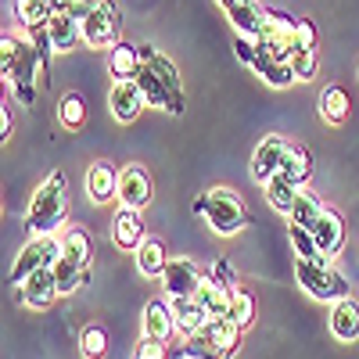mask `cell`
Here are the masks:
<instances>
[{
	"label": "cell",
	"mask_w": 359,
	"mask_h": 359,
	"mask_svg": "<svg viewBox=\"0 0 359 359\" xmlns=\"http://www.w3.org/2000/svg\"><path fill=\"white\" fill-rule=\"evenodd\" d=\"M0 69H4V79L11 83L15 97L22 104H33L36 101V79L40 90L50 83V69H47V57L22 36H0Z\"/></svg>",
	"instance_id": "6da1fadb"
},
{
	"label": "cell",
	"mask_w": 359,
	"mask_h": 359,
	"mask_svg": "<svg viewBox=\"0 0 359 359\" xmlns=\"http://www.w3.org/2000/svg\"><path fill=\"white\" fill-rule=\"evenodd\" d=\"M140 94L151 108H165L169 115H184V86H180V69L169 62V57L151 47V43H140Z\"/></svg>",
	"instance_id": "7a4b0ae2"
},
{
	"label": "cell",
	"mask_w": 359,
	"mask_h": 359,
	"mask_svg": "<svg viewBox=\"0 0 359 359\" xmlns=\"http://www.w3.org/2000/svg\"><path fill=\"white\" fill-rule=\"evenodd\" d=\"M65 219H69V180L65 172H50L29 201L25 226L33 237H54V230Z\"/></svg>",
	"instance_id": "3957f363"
},
{
	"label": "cell",
	"mask_w": 359,
	"mask_h": 359,
	"mask_svg": "<svg viewBox=\"0 0 359 359\" xmlns=\"http://www.w3.org/2000/svg\"><path fill=\"white\" fill-rule=\"evenodd\" d=\"M194 212L212 226L219 237H233L248 226V208L230 187H212L194 201Z\"/></svg>",
	"instance_id": "277c9868"
},
{
	"label": "cell",
	"mask_w": 359,
	"mask_h": 359,
	"mask_svg": "<svg viewBox=\"0 0 359 359\" xmlns=\"http://www.w3.org/2000/svg\"><path fill=\"white\" fill-rule=\"evenodd\" d=\"M294 280L316 302H341V298H348V280L327 259H294Z\"/></svg>",
	"instance_id": "5b68a950"
},
{
	"label": "cell",
	"mask_w": 359,
	"mask_h": 359,
	"mask_svg": "<svg viewBox=\"0 0 359 359\" xmlns=\"http://www.w3.org/2000/svg\"><path fill=\"white\" fill-rule=\"evenodd\" d=\"M237 291H241V287H237V273L230 269V262L219 259L212 269H205L201 287H198L194 298H198V306H201L208 316H226Z\"/></svg>",
	"instance_id": "8992f818"
},
{
	"label": "cell",
	"mask_w": 359,
	"mask_h": 359,
	"mask_svg": "<svg viewBox=\"0 0 359 359\" xmlns=\"http://www.w3.org/2000/svg\"><path fill=\"white\" fill-rule=\"evenodd\" d=\"M57 259H62V241H57V237H29V245L18 252L8 280L15 287H22L33 273H40V269H54Z\"/></svg>",
	"instance_id": "52a82bcc"
},
{
	"label": "cell",
	"mask_w": 359,
	"mask_h": 359,
	"mask_svg": "<svg viewBox=\"0 0 359 359\" xmlns=\"http://www.w3.org/2000/svg\"><path fill=\"white\" fill-rule=\"evenodd\" d=\"M233 50H237V57H241L245 65H252L269 86H277V90H280V86H291V83L298 79L294 69H291L287 62H277V57H269V54H266L255 40H248V36H237V40H233Z\"/></svg>",
	"instance_id": "ba28073f"
},
{
	"label": "cell",
	"mask_w": 359,
	"mask_h": 359,
	"mask_svg": "<svg viewBox=\"0 0 359 359\" xmlns=\"http://www.w3.org/2000/svg\"><path fill=\"white\" fill-rule=\"evenodd\" d=\"M118 29H123V11H118L115 0H97L94 15L83 22V43L97 47V50H111L118 43Z\"/></svg>",
	"instance_id": "9c48e42d"
},
{
	"label": "cell",
	"mask_w": 359,
	"mask_h": 359,
	"mask_svg": "<svg viewBox=\"0 0 359 359\" xmlns=\"http://www.w3.org/2000/svg\"><path fill=\"white\" fill-rule=\"evenodd\" d=\"M201 277H205V269L194 259L176 255V259H169L165 273H162V291L169 302H176V298H194L201 287Z\"/></svg>",
	"instance_id": "30bf717a"
},
{
	"label": "cell",
	"mask_w": 359,
	"mask_h": 359,
	"mask_svg": "<svg viewBox=\"0 0 359 359\" xmlns=\"http://www.w3.org/2000/svg\"><path fill=\"white\" fill-rule=\"evenodd\" d=\"M291 69L298 79H313L320 69V43H316V25L309 18H298L294 25V50H291Z\"/></svg>",
	"instance_id": "8fae6325"
},
{
	"label": "cell",
	"mask_w": 359,
	"mask_h": 359,
	"mask_svg": "<svg viewBox=\"0 0 359 359\" xmlns=\"http://www.w3.org/2000/svg\"><path fill=\"white\" fill-rule=\"evenodd\" d=\"M151 194H155V184H151V172L144 165H126L118 172V208H140L151 205Z\"/></svg>",
	"instance_id": "7c38bea8"
},
{
	"label": "cell",
	"mask_w": 359,
	"mask_h": 359,
	"mask_svg": "<svg viewBox=\"0 0 359 359\" xmlns=\"http://www.w3.org/2000/svg\"><path fill=\"white\" fill-rule=\"evenodd\" d=\"M291 140L280 137V133H266L255 147L252 155V176L259 180V184H269L273 176H280V165H284V155H287Z\"/></svg>",
	"instance_id": "4fadbf2b"
},
{
	"label": "cell",
	"mask_w": 359,
	"mask_h": 359,
	"mask_svg": "<svg viewBox=\"0 0 359 359\" xmlns=\"http://www.w3.org/2000/svg\"><path fill=\"white\" fill-rule=\"evenodd\" d=\"M313 237H316V248H320V259H338V252L345 248V237H348V226H345V216L338 212V208L327 205L323 216L316 219L313 226Z\"/></svg>",
	"instance_id": "5bb4252c"
},
{
	"label": "cell",
	"mask_w": 359,
	"mask_h": 359,
	"mask_svg": "<svg viewBox=\"0 0 359 359\" xmlns=\"http://www.w3.org/2000/svg\"><path fill=\"white\" fill-rule=\"evenodd\" d=\"M108 108L115 115V123H133V118L147 108V101L140 94V83L137 79H115L111 94H108Z\"/></svg>",
	"instance_id": "9a60e30c"
},
{
	"label": "cell",
	"mask_w": 359,
	"mask_h": 359,
	"mask_svg": "<svg viewBox=\"0 0 359 359\" xmlns=\"http://www.w3.org/2000/svg\"><path fill=\"white\" fill-rule=\"evenodd\" d=\"M144 338H151V341H162L169 345L172 334H176V320H172V302H165V298H151V302L144 306Z\"/></svg>",
	"instance_id": "2e32d148"
},
{
	"label": "cell",
	"mask_w": 359,
	"mask_h": 359,
	"mask_svg": "<svg viewBox=\"0 0 359 359\" xmlns=\"http://www.w3.org/2000/svg\"><path fill=\"white\" fill-rule=\"evenodd\" d=\"M111 241H115V248H123V252H137L147 241V230H144L140 212H133V208H115V216H111Z\"/></svg>",
	"instance_id": "e0dca14e"
},
{
	"label": "cell",
	"mask_w": 359,
	"mask_h": 359,
	"mask_svg": "<svg viewBox=\"0 0 359 359\" xmlns=\"http://www.w3.org/2000/svg\"><path fill=\"white\" fill-rule=\"evenodd\" d=\"M118 172L111 162H94L86 169V194L94 205H108V201H118Z\"/></svg>",
	"instance_id": "ac0fdd59"
},
{
	"label": "cell",
	"mask_w": 359,
	"mask_h": 359,
	"mask_svg": "<svg viewBox=\"0 0 359 359\" xmlns=\"http://www.w3.org/2000/svg\"><path fill=\"white\" fill-rule=\"evenodd\" d=\"M18 294H22V302L29 309H47L54 298L62 294V291H57V280H54V269H40V273H33L18 287Z\"/></svg>",
	"instance_id": "d6986e66"
},
{
	"label": "cell",
	"mask_w": 359,
	"mask_h": 359,
	"mask_svg": "<svg viewBox=\"0 0 359 359\" xmlns=\"http://www.w3.org/2000/svg\"><path fill=\"white\" fill-rule=\"evenodd\" d=\"M201 331H205V338L208 341H212L223 355H233L237 348H241V327H237L230 316H208V323L201 327Z\"/></svg>",
	"instance_id": "ffe728a7"
},
{
	"label": "cell",
	"mask_w": 359,
	"mask_h": 359,
	"mask_svg": "<svg viewBox=\"0 0 359 359\" xmlns=\"http://www.w3.org/2000/svg\"><path fill=\"white\" fill-rule=\"evenodd\" d=\"M133 259H137V269H140V277H147V280H162V273H165V266H169V252H165V245L158 241V237H147V241L133 252Z\"/></svg>",
	"instance_id": "44dd1931"
},
{
	"label": "cell",
	"mask_w": 359,
	"mask_h": 359,
	"mask_svg": "<svg viewBox=\"0 0 359 359\" xmlns=\"http://www.w3.org/2000/svg\"><path fill=\"white\" fill-rule=\"evenodd\" d=\"M331 334L338 341H355L359 338V302L348 294L341 302H334L331 309Z\"/></svg>",
	"instance_id": "7402d4cb"
},
{
	"label": "cell",
	"mask_w": 359,
	"mask_h": 359,
	"mask_svg": "<svg viewBox=\"0 0 359 359\" xmlns=\"http://www.w3.org/2000/svg\"><path fill=\"white\" fill-rule=\"evenodd\" d=\"M172 320H176V334L180 338H194L208 323V313L198 306V298H176L172 302Z\"/></svg>",
	"instance_id": "603a6c76"
},
{
	"label": "cell",
	"mask_w": 359,
	"mask_h": 359,
	"mask_svg": "<svg viewBox=\"0 0 359 359\" xmlns=\"http://www.w3.org/2000/svg\"><path fill=\"white\" fill-rule=\"evenodd\" d=\"M352 111V97H348V90L331 83V86H323V94H320V118L323 123H331V126H341L345 118Z\"/></svg>",
	"instance_id": "cb8c5ba5"
},
{
	"label": "cell",
	"mask_w": 359,
	"mask_h": 359,
	"mask_svg": "<svg viewBox=\"0 0 359 359\" xmlns=\"http://www.w3.org/2000/svg\"><path fill=\"white\" fill-rule=\"evenodd\" d=\"M47 36H50V47L54 50H72L79 40H83V25L76 22V18H69V15H62V11H54V18L47 22Z\"/></svg>",
	"instance_id": "d4e9b609"
},
{
	"label": "cell",
	"mask_w": 359,
	"mask_h": 359,
	"mask_svg": "<svg viewBox=\"0 0 359 359\" xmlns=\"http://www.w3.org/2000/svg\"><path fill=\"white\" fill-rule=\"evenodd\" d=\"M108 72H111L115 79H137V72H140V47L118 40V43L108 50Z\"/></svg>",
	"instance_id": "484cf974"
},
{
	"label": "cell",
	"mask_w": 359,
	"mask_h": 359,
	"mask_svg": "<svg viewBox=\"0 0 359 359\" xmlns=\"http://www.w3.org/2000/svg\"><path fill=\"white\" fill-rule=\"evenodd\" d=\"M280 176H287L291 184L298 187H306L309 184V176H313V155H309V147L306 144H291L287 147V155H284V165H280Z\"/></svg>",
	"instance_id": "4316f807"
},
{
	"label": "cell",
	"mask_w": 359,
	"mask_h": 359,
	"mask_svg": "<svg viewBox=\"0 0 359 359\" xmlns=\"http://www.w3.org/2000/svg\"><path fill=\"white\" fill-rule=\"evenodd\" d=\"M262 191H266V201L273 205L277 212H284V216H291V208H294L298 194H302V187L291 184L287 176H273L269 184H262Z\"/></svg>",
	"instance_id": "83f0119b"
},
{
	"label": "cell",
	"mask_w": 359,
	"mask_h": 359,
	"mask_svg": "<svg viewBox=\"0 0 359 359\" xmlns=\"http://www.w3.org/2000/svg\"><path fill=\"white\" fill-rule=\"evenodd\" d=\"M57 123H62L65 130H83V123H86V101H83V94L65 90V94L57 97Z\"/></svg>",
	"instance_id": "f1b7e54d"
},
{
	"label": "cell",
	"mask_w": 359,
	"mask_h": 359,
	"mask_svg": "<svg viewBox=\"0 0 359 359\" xmlns=\"http://www.w3.org/2000/svg\"><path fill=\"white\" fill-rule=\"evenodd\" d=\"M86 277H90V269L79 266V262H72V259H65V255L54 262V280H57V291H62V294L79 291L86 284Z\"/></svg>",
	"instance_id": "f546056e"
},
{
	"label": "cell",
	"mask_w": 359,
	"mask_h": 359,
	"mask_svg": "<svg viewBox=\"0 0 359 359\" xmlns=\"http://www.w3.org/2000/svg\"><path fill=\"white\" fill-rule=\"evenodd\" d=\"M62 255L90 269V266H94V241H90V233L79 230V226L69 230V233H65V241H62Z\"/></svg>",
	"instance_id": "4dcf8cb0"
},
{
	"label": "cell",
	"mask_w": 359,
	"mask_h": 359,
	"mask_svg": "<svg viewBox=\"0 0 359 359\" xmlns=\"http://www.w3.org/2000/svg\"><path fill=\"white\" fill-rule=\"evenodd\" d=\"M323 208H327V205H323L313 191L302 187V194H298V201H294V208H291V226H306V230H313L316 219L323 216Z\"/></svg>",
	"instance_id": "1f68e13d"
},
{
	"label": "cell",
	"mask_w": 359,
	"mask_h": 359,
	"mask_svg": "<svg viewBox=\"0 0 359 359\" xmlns=\"http://www.w3.org/2000/svg\"><path fill=\"white\" fill-rule=\"evenodd\" d=\"M15 15L25 29H40L54 18V4L50 0H15Z\"/></svg>",
	"instance_id": "d6a6232c"
},
{
	"label": "cell",
	"mask_w": 359,
	"mask_h": 359,
	"mask_svg": "<svg viewBox=\"0 0 359 359\" xmlns=\"http://www.w3.org/2000/svg\"><path fill=\"white\" fill-rule=\"evenodd\" d=\"M79 352H83V359H104L108 355V334H104V327L86 323L83 331H79Z\"/></svg>",
	"instance_id": "836d02e7"
},
{
	"label": "cell",
	"mask_w": 359,
	"mask_h": 359,
	"mask_svg": "<svg viewBox=\"0 0 359 359\" xmlns=\"http://www.w3.org/2000/svg\"><path fill=\"white\" fill-rule=\"evenodd\" d=\"M180 359H230V355H223L212 341L205 338V331H198L194 338H184V345H180Z\"/></svg>",
	"instance_id": "e575fe53"
},
{
	"label": "cell",
	"mask_w": 359,
	"mask_h": 359,
	"mask_svg": "<svg viewBox=\"0 0 359 359\" xmlns=\"http://www.w3.org/2000/svg\"><path fill=\"white\" fill-rule=\"evenodd\" d=\"M226 316H230L237 327H241V331H248V327L255 323V294L241 287V291L233 294V302H230V313H226Z\"/></svg>",
	"instance_id": "d590c367"
},
{
	"label": "cell",
	"mask_w": 359,
	"mask_h": 359,
	"mask_svg": "<svg viewBox=\"0 0 359 359\" xmlns=\"http://www.w3.org/2000/svg\"><path fill=\"white\" fill-rule=\"evenodd\" d=\"M291 245H294V259H320V248H316V237L313 230L306 226H291Z\"/></svg>",
	"instance_id": "8d00e7d4"
},
{
	"label": "cell",
	"mask_w": 359,
	"mask_h": 359,
	"mask_svg": "<svg viewBox=\"0 0 359 359\" xmlns=\"http://www.w3.org/2000/svg\"><path fill=\"white\" fill-rule=\"evenodd\" d=\"M133 359H169V345L151 341V338H140L133 348Z\"/></svg>",
	"instance_id": "74e56055"
},
{
	"label": "cell",
	"mask_w": 359,
	"mask_h": 359,
	"mask_svg": "<svg viewBox=\"0 0 359 359\" xmlns=\"http://www.w3.org/2000/svg\"><path fill=\"white\" fill-rule=\"evenodd\" d=\"M94 8H97V0H69V4L62 8V15H69V18H76L79 25L94 15Z\"/></svg>",
	"instance_id": "f35d334b"
},
{
	"label": "cell",
	"mask_w": 359,
	"mask_h": 359,
	"mask_svg": "<svg viewBox=\"0 0 359 359\" xmlns=\"http://www.w3.org/2000/svg\"><path fill=\"white\" fill-rule=\"evenodd\" d=\"M11 126H15V123H11V111L4 108V115H0V137H4V140L11 137Z\"/></svg>",
	"instance_id": "ab89813d"
},
{
	"label": "cell",
	"mask_w": 359,
	"mask_h": 359,
	"mask_svg": "<svg viewBox=\"0 0 359 359\" xmlns=\"http://www.w3.org/2000/svg\"><path fill=\"white\" fill-rule=\"evenodd\" d=\"M216 4H219L223 11H230V8H245V4H259V0H216Z\"/></svg>",
	"instance_id": "60d3db41"
},
{
	"label": "cell",
	"mask_w": 359,
	"mask_h": 359,
	"mask_svg": "<svg viewBox=\"0 0 359 359\" xmlns=\"http://www.w3.org/2000/svg\"><path fill=\"white\" fill-rule=\"evenodd\" d=\"M50 4H54V11H62V8L69 4V0H50Z\"/></svg>",
	"instance_id": "b9f144b4"
}]
</instances>
